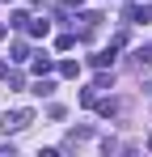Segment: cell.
Listing matches in <instances>:
<instances>
[{
    "mask_svg": "<svg viewBox=\"0 0 152 157\" xmlns=\"http://www.w3.org/2000/svg\"><path fill=\"white\" fill-rule=\"evenodd\" d=\"M25 59H34L30 47H25V43H13V64H25Z\"/></svg>",
    "mask_w": 152,
    "mask_h": 157,
    "instance_id": "cell-7",
    "label": "cell"
},
{
    "mask_svg": "<svg viewBox=\"0 0 152 157\" xmlns=\"http://www.w3.org/2000/svg\"><path fill=\"white\" fill-rule=\"evenodd\" d=\"M97 115H101V119H110V115H118V102H114V98H106V102H97Z\"/></svg>",
    "mask_w": 152,
    "mask_h": 157,
    "instance_id": "cell-6",
    "label": "cell"
},
{
    "mask_svg": "<svg viewBox=\"0 0 152 157\" xmlns=\"http://www.w3.org/2000/svg\"><path fill=\"white\" fill-rule=\"evenodd\" d=\"M148 149H152V140H148Z\"/></svg>",
    "mask_w": 152,
    "mask_h": 157,
    "instance_id": "cell-13",
    "label": "cell"
},
{
    "mask_svg": "<svg viewBox=\"0 0 152 157\" xmlns=\"http://www.w3.org/2000/svg\"><path fill=\"white\" fill-rule=\"evenodd\" d=\"M4 77H9V64H0V81H4Z\"/></svg>",
    "mask_w": 152,
    "mask_h": 157,
    "instance_id": "cell-11",
    "label": "cell"
},
{
    "mask_svg": "<svg viewBox=\"0 0 152 157\" xmlns=\"http://www.w3.org/2000/svg\"><path fill=\"white\" fill-rule=\"evenodd\" d=\"M118 47H123V38H114V43H110L106 51H97L93 59H89V64H93V68H110V64H114V51H118Z\"/></svg>",
    "mask_w": 152,
    "mask_h": 157,
    "instance_id": "cell-2",
    "label": "cell"
},
{
    "mask_svg": "<svg viewBox=\"0 0 152 157\" xmlns=\"http://www.w3.org/2000/svg\"><path fill=\"white\" fill-rule=\"evenodd\" d=\"M34 94H38V98H51V94H55V81H51V77H38V81H34Z\"/></svg>",
    "mask_w": 152,
    "mask_h": 157,
    "instance_id": "cell-4",
    "label": "cell"
},
{
    "mask_svg": "<svg viewBox=\"0 0 152 157\" xmlns=\"http://www.w3.org/2000/svg\"><path fill=\"white\" fill-rule=\"evenodd\" d=\"M93 89H114V77H110V72H106V68H101V77L93 81Z\"/></svg>",
    "mask_w": 152,
    "mask_h": 157,
    "instance_id": "cell-10",
    "label": "cell"
},
{
    "mask_svg": "<svg viewBox=\"0 0 152 157\" xmlns=\"http://www.w3.org/2000/svg\"><path fill=\"white\" fill-rule=\"evenodd\" d=\"M25 34H30V38H47V34H51V21H34V17H30V21H25Z\"/></svg>",
    "mask_w": 152,
    "mask_h": 157,
    "instance_id": "cell-3",
    "label": "cell"
},
{
    "mask_svg": "<svg viewBox=\"0 0 152 157\" xmlns=\"http://www.w3.org/2000/svg\"><path fill=\"white\" fill-rule=\"evenodd\" d=\"M51 68H55V64H51V55H34V72H38V77H47Z\"/></svg>",
    "mask_w": 152,
    "mask_h": 157,
    "instance_id": "cell-5",
    "label": "cell"
},
{
    "mask_svg": "<svg viewBox=\"0 0 152 157\" xmlns=\"http://www.w3.org/2000/svg\"><path fill=\"white\" fill-rule=\"evenodd\" d=\"M30 123H34V115H30V110H4V115H0V132H4V136H9V132L30 128Z\"/></svg>",
    "mask_w": 152,
    "mask_h": 157,
    "instance_id": "cell-1",
    "label": "cell"
},
{
    "mask_svg": "<svg viewBox=\"0 0 152 157\" xmlns=\"http://www.w3.org/2000/svg\"><path fill=\"white\" fill-rule=\"evenodd\" d=\"M55 47H59V51H72V47H76V34H59Z\"/></svg>",
    "mask_w": 152,
    "mask_h": 157,
    "instance_id": "cell-8",
    "label": "cell"
},
{
    "mask_svg": "<svg viewBox=\"0 0 152 157\" xmlns=\"http://www.w3.org/2000/svg\"><path fill=\"white\" fill-rule=\"evenodd\" d=\"M76 72H80L76 59H63V64H59V77H76Z\"/></svg>",
    "mask_w": 152,
    "mask_h": 157,
    "instance_id": "cell-9",
    "label": "cell"
},
{
    "mask_svg": "<svg viewBox=\"0 0 152 157\" xmlns=\"http://www.w3.org/2000/svg\"><path fill=\"white\" fill-rule=\"evenodd\" d=\"M63 4H68V9H72V4H80V0H63Z\"/></svg>",
    "mask_w": 152,
    "mask_h": 157,
    "instance_id": "cell-12",
    "label": "cell"
}]
</instances>
